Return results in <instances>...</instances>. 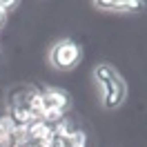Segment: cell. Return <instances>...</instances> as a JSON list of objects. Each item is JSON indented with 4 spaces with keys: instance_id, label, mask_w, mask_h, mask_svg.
Returning a JSON list of instances; mask_svg holds the SVG:
<instances>
[{
    "instance_id": "1",
    "label": "cell",
    "mask_w": 147,
    "mask_h": 147,
    "mask_svg": "<svg viewBox=\"0 0 147 147\" xmlns=\"http://www.w3.org/2000/svg\"><path fill=\"white\" fill-rule=\"evenodd\" d=\"M94 80L100 89L102 107L105 109H118L127 96V87H125V80L120 78V74L116 71V67H111L107 63L96 65L94 67Z\"/></svg>"
},
{
    "instance_id": "2",
    "label": "cell",
    "mask_w": 147,
    "mask_h": 147,
    "mask_svg": "<svg viewBox=\"0 0 147 147\" xmlns=\"http://www.w3.org/2000/svg\"><path fill=\"white\" fill-rule=\"evenodd\" d=\"M40 100H42L40 120L47 123V125L58 123L71 107V96L60 87H42L40 89Z\"/></svg>"
},
{
    "instance_id": "3",
    "label": "cell",
    "mask_w": 147,
    "mask_h": 147,
    "mask_svg": "<svg viewBox=\"0 0 147 147\" xmlns=\"http://www.w3.org/2000/svg\"><path fill=\"white\" fill-rule=\"evenodd\" d=\"M80 58H83V49L78 42H74L69 38H63V40H58L54 47H51V51H49V60L54 65L56 69H60V71H69L74 69L76 65L80 63Z\"/></svg>"
},
{
    "instance_id": "4",
    "label": "cell",
    "mask_w": 147,
    "mask_h": 147,
    "mask_svg": "<svg viewBox=\"0 0 147 147\" xmlns=\"http://www.w3.org/2000/svg\"><path fill=\"white\" fill-rule=\"evenodd\" d=\"M51 136H54L51 125H47L42 120H36V123H31L27 127V140L29 143H47Z\"/></svg>"
},
{
    "instance_id": "5",
    "label": "cell",
    "mask_w": 147,
    "mask_h": 147,
    "mask_svg": "<svg viewBox=\"0 0 147 147\" xmlns=\"http://www.w3.org/2000/svg\"><path fill=\"white\" fill-rule=\"evenodd\" d=\"M67 147H87V134L83 129H76L71 136L67 138Z\"/></svg>"
},
{
    "instance_id": "6",
    "label": "cell",
    "mask_w": 147,
    "mask_h": 147,
    "mask_svg": "<svg viewBox=\"0 0 147 147\" xmlns=\"http://www.w3.org/2000/svg\"><path fill=\"white\" fill-rule=\"evenodd\" d=\"M0 9H2L7 16H9V11L18 9V2H16V0H0Z\"/></svg>"
},
{
    "instance_id": "7",
    "label": "cell",
    "mask_w": 147,
    "mask_h": 147,
    "mask_svg": "<svg viewBox=\"0 0 147 147\" xmlns=\"http://www.w3.org/2000/svg\"><path fill=\"white\" fill-rule=\"evenodd\" d=\"M7 18H9V16L0 9V31H2V29H5V25H7Z\"/></svg>"
}]
</instances>
